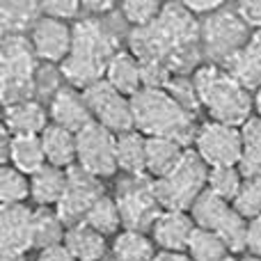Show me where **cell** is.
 Returning <instances> with one entry per match:
<instances>
[{"instance_id":"1","label":"cell","mask_w":261,"mask_h":261,"mask_svg":"<svg viewBox=\"0 0 261 261\" xmlns=\"http://www.w3.org/2000/svg\"><path fill=\"white\" fill-rule=\"evenodd\" d=\"M202 25L184 3H163L158 18L128 35V50L142 64L144 87H165L172 76L199 67Z\"/></svg>"},{"instance_id":"2","label":"cell","mask_w":261,"mask_h":261,"mask_svg":"<svg viewBox=\"0 0 261 261\" xmlns=\"http://www.w3.org/2000/svg\"><path fill=\"white\" fill-rule=\"evenodd\" d=\"M199 108L211 122L241 128L254 115V96L239 78H234L222 64H199L193 73Z\"/></svg>"},{"instance_id":"3","label":"cell","mask_w":261,"mask_h":261,"mask_svg":"<svg viewBox=\"0 0 261 261\" xmlns=\"http://www.w3.org/2000/svg\"><path fill=\"white\" fill-rule=\"evenodd\" d=\"M113 37L103 28L99 18L90 16L73 23V44L69 58L60 64L62 78L69 87L85 92L94 83L103 81L110 60L115 58Z\"/></svg>"},{"instance_id":"4","label":"cell","mask_w":261,"mask_h":261,"mask_svg":"<svg viewBox=\"0 0 261 261\" xmlns=\"http://www.w3.org/2000/svg\"><path fill=\"white\" fill-rule=\"evenodd\" d=\"M135 130L144 138H170L184 147H193L195 115L188 113L165 87H142L130 99Z\"/></svg>"},{"instance_id":"5","label":"cell","mask_w":261,"mask_h":261,"mask_svg":"<svg viewBox=\"0 0 261 261\" xmlns=\"http://www.w3.org/2000/svg\"><path fill=\"white\" fill-rule=\"evenodd\" d=\"M208 165L199 158L193 147L186 149V156L170 174L151 181L153 195L163 211H190L199 195L206 190Z\"/></svg>"},{"instance_id":"6","label":"cell","mask_w":261,"mask_h":261,"mask_svg":"<svg viewBox=\"0 0 261 261\" xmlns=\"http://www.w3.org/2000/svg\"><path fill=\"white\" fill-rule=\"evenodd\" d=\"M37 55L30 39L23 35H9L3 39L0 53V81H3V103H18L32 99L37 73Z\"/></svg>"},{"instance_id":"7","label":"cell","mask_w":261,"mask_h":261,"mask_svg":"<svg viewBox=\"0 0 261 261\" xmlns=\"http://www.w3.org/2000/svg\"><path fill=\"white\" fill-rule=\"evenodd\" d=\"M195 225L218 234L227 243L231 254L248 250V225L250 222L236 211L234 204L216 197L211 190H204L190 208Z\"/></svg>"},{"instance_id":"8","label":"cell","mask_w":261,"mask_h":261,"mask_svg":"<svg viewBox=\"0 0 261 261\" xmlns=\"http://www.w3.org/2000/svg\"><path fill=\"white\" fill-rule=\"evenodd\" d=\"M250 37H252V30L243 23L236 9L229 12L222 7L220 12L211 14L208 21L202 25V44L206 46V53L216 60V64L222 62V67L245 48Z\"/></svg>"},{"instance_id":"9","label":"cell","mask_w":261,"mask_h":261,"mask_svg":"<svg viewBox=\"0 0 261 261\" xmlns=\"http://www.w3.org/2000/svg\"><path fill=\"white\" fill-rule=\"evenodd\" d=\"M193 149L211 167H239L243 156V135L241 128L227 126L220 122H204L197 126Z\"/></svg>"},{"instance_id":"10","label":"cell","mask_w":261,"mask_h":261,"mask_svg":"<svg viewBox=\"0 0 261 261\" xmlns=\"http://www.w3.org/2000/svg\"><path fill=\"white\" fill-rule=\"evenodd\" d=\"M115 199H117L119 213H122L124 229H151L156 218L163 213L149 176H128L124 184L117 186Z\"/></svg>"},{"instance_id":"11","label":"cell","mask_w":261,"mask_h":261,"mask_svg":"<svg viewBox=\"0 0 261 261\" xmlns=\"http://www.w3.org/2000/svg\"><path fill=\"white\" fill-rule=\"evenodd\" d=\"M83 96H85L87 106H90V113L94 117V122L101 124L103 128H108L110 133L119 135L135 128L130 99L115 90L106 78L94 83L92 87H87L83 92Z\"/></svg>"},{"instance_id":"12","label":"cell","mask_w":261,"mask_h":261,"mask_svg":"<svg viewBox=\"0 0 261 261\" xmlns=\"http://www.w3.org/2000/svg\"><path fill=\"white\" fill-rule=\"evenodd\" d=\"M78 140V163L85 172L94 174L96 179H110L119 172L115 147H117V135L110 133L101 124H90L76 133Z\"/></svg>"},{"instance_id":"13","label":"cell","mask_w":261,"mask_h":261,"mask_svg":"<svg viewBox=\"0 0 261 261\" xmlns=\"http://www.w3.org/2000/svg\"><path fill=\"white\" fill-rule=\"evenodd\" d=\"M103 195H106V190H103L101 179H96L94 174L85 172L81 165H73L67 170V190H64L55 211H58V216L62 218V222L69 229V227L85 220L90 208Z\"/></svg>"},{"instance_id":"14","label":"cell","mask_w":261,"mask_h":261,"mask_svg":"<svg viewBox=\"0 0 261 261\" xmlns=\"http://www.w3.org/2000/svg\"><path fill=\"white\" fill-rule=\"evenodd\" d=\"M30 44L39 60L50 64H62L71 53L73 25L58 21V18L39 16V21L30 30Z\"/></svg>"},{"instance_id":"15","label":"cell","mask_w":261,"mask_h":261,"mask_svg":"<svg viewBox=\"0 0 261 261\" xmlns=\"http://www.w3.org/2000/svg\"><path fill=\"white\" fill-rule=\"evenodd\" d=\"M195 227L197 225L188 211H163L149 229V236L161 252L186 254Z\"/></svg>"},{"instance_id":"16","label":"cell","mask_w":261,"mask_h":261,"mask_svg":"<svg viewBox=\"0 0 261 261\" xmlns=\"http://www.w3.org/2000/svg\"><path fill=\"white\" fill-rule=\"evenodd\" d=\"M48 115L50 124H58V126L71 130V133H81L83 128L94 124V117H92L90 106H87L83 92L69 85L58 87L55 94L50 96Z\"/></svg>"},{"instance_id":"17","label":"cell","mask_w":261,"mask_h":261,"mask_svg":"<svg viewBox=\"0 0 261 261\" xmlns=\"http://www.w3.org/2000/svg\"><path fill=\"white\" fill-rule=\"evenodd\" d=\"M35 208L28 204L3 206L0 211V250L28 254L35 248V225H32Z\"/></svg>"},{"instance_id":"18","label":"cell","mask_w":261,"mask_h":261,"mask_svg":"<svg viewBox=\"0 0 261 261\" xmlns=\"http://www.w3.org/2000/svg\"><path fill=\"white\" fill-rule=\"evenodd\" d=\"M50 124V115L39 101L28 99L5 106L3 128L9 135H41Z\"/></svg>"},{"instance_id":"19","label":"cell","mask_w":261,"mask_h":261,"mask_svg":"<svg viewBox=\"0 0 261 261\" xmlns=\"http://www.w3.org/2000/svg\"><path fill=\"white\" fill-rule=\"evenodd\" d=\"M5 163L3 165H12L18 172L32 176L39 172L46 163L44 144H41V135H9L5 140Z\"/></svg>"},{"instance_id":"20","label":"cell","mask_w":261,"mask_h":261,"mask_svg":"<svg viewBox=\"0 0 261 261\" xmlns=\"http://www.w3.org/2000/svg\"><path fill=\"white\" fill-rule=\"evenodd\" d=\"M106 81H108L117 92H122L124 96L133 99V96L144 87L142 64L138 62V58H135L130 50H117L115 58L110 60V64H108Z\"/></svg>"},{"instance_id":"21","label":"cell","mask_w":261,"mask_h":261,"mask_svg":"<svg viewBox=\"0 0 261 261\" xmlns=\"http://www.w3.org/2000/svg\"><path fill=\"white\" fill-rule=\"evenodd\" d=\"M225 69L234 78H239L250 92L261 90V28L252 32L250 41L241 53H236Z\"/></svg>"},{"instance_id":"22","label":"cell","mask_w":261,"mask_h":261,"mask_svg":"<svg viewBox=\"0 0 261 261\" xmlns=\"http://www.w3.org/2000/svg\"><path fill=\"white\" fill-rule=\"evenodd\" d=\"M41 144H44L48 165L69 170L78 163V140L71 130L58 126V124H48V128L41 133Z\"/></svg>"},{"instance_id":"23","label":"cell","mask_w":261,"mask_h":261,"mask_svg":"<svg viewBox=\"0 0 261 261\" xmlns=\"http://www.w3.org/2000/svg\"><path fill=\"white\" fill-rule=\"evenodd\" d=\"M186 149L188 147L170 138H147V176L156 181L170 174L184 161Z\"/></svg>"},{"instance_id":"24","label":"cell","mask_w":261,"mask_h":261,"mask_svg":"<svg viewBox=\"0 0 261 261\" xmlns=\"http://www.w3.org/2000/svg\"><path fill=\"white\" fill-rule=\"evenodd\" d=\"M64 248L76 257V261H103L106 252H108L106 236L87 222L69 227L67 236H64Z\"/></svg>"},{"instance_id":"25","label":"cell","mask_w":261,"mask_h":261,"mask_svg":"<svg viewBox=\"0 0 261 261\" xmlns=\"http://www.w3.org/2000/svg\"><path fill=\"white\" fill-rule=\"evenodd\" d=\"M64 190H67V170L44 165L30 176V199L37 206L58 208Z\"/></svg>"},{"instance_id":"26","label":"cell","mask_w":261,"mask_h":261,"mask_svg":"<svg viewBox=\"0 0 261 261\" xmlns=\"http://www.w3.org/2000/svg\"><path fill=\"white\" fill-rule=\"evenodd\" d=\"M117 167L126 176H147V138L140 130H126L117 135Z\"/></svg>"},{"instance_id":"27","label":"cell","mask_w":261,"mask_h":261,"mask_svg":"<svg viewBox=\"0 0 261 261\" xmlns=\"http://www.w3.org/2000/svg\"><path fill=\"white\" fill-rule=\"evenodd\" d=\"M110 252H113L115 261H156L161 250L156 248L153 239L147 231L122 229L113 239Z\"/></svg>"},{"instance_id":"28","label":"cell","mask_w":261,"mask_h":261,"mask_svg":"<svg viewBox=\"0 0 261 261\" xmlns=\"http://www.w3.org/2000/svg\"><path fill=\"white\" fill-rule=\"evenodd\" d=\"M243 135V156L239 161V170L245 181L261 179V117L252 115L241 126Z\"/></svg>"},{"instance_id":"29","label":"cell","mask_w":261,"mask_h":261,"mask_svg":"<svg viewBox=\"0 0 261 261\" xmlns=\"http://www.w3.org/2000/svg\"><path fill=\"white\" fill-rule=\"evenodd\" d=\"M32 225H35V248L46 250V248L64 243L67 225L62 222V218L58 216L55 208L37 206L35 216H32Z\"/></svg>"},{"instance_id":"30","label":"cell","mask_w":261,"mask_h":261,"mask_svg":"<svg viewBox=\"0 0 261 261\" xmlns=\"http://www.w3.org/2000/svg\"><path fill=\"white\" fill-rule=\"evenodd\" d=\"M186 254H188L190 261H222L229 257L231 252H229V248H227V243L218 234H213V231H208V229H202V227H195Z\"/></svg>"},{"instance_id":"31","label":"cell","mask_w":261,"mask_h":261,"mask_svg":"<svg viewBox=\"0 0 261 261\" xmlns=\"http://www.w3.org/2000/svg\"><path fill=\"white\" fill-rule=\"evenodd\" d=\"M83 222L94 227V229L101 231L103 236H117L119 229L124 227L117 199H115L113 195H103V197L90 208V213H87V218Z\"/></svg>"},{"instance_id":"32","label":"cell","mask_w":261,"mask_h":261,"mask_svg":"<svg viewBox=\"0 0 261 261\" xmlns=\"http://www.w3.org/2000/svg\"><path fill=\"white\" fill-rule=\"evenodd\" d=\"M243 186L245 179L239 167H211L208 170L206 190H211L216 197L225 199V202L234 204L239 199V195L243 193Z\"/></svg>"},{"instance_id":"33","label":"cell","mask_w":261,"mask_h":261,"mask_svg":"<svg viewBox=\"0 0 261 261\" xmlns=\"http://www.w3.org/2000/svg\"><path fill=\"white\" fill-rule=\"evenodd\" d=\"M0 199L3 206H18L30 199V176L18 172L12 165L0 170Z\"/></svg>"},{"instance_id":"34","label":"cell","mask_w":261,"mask_h":261,"mask_svg":"<svg viewBox=\"0 0 261 261\" xmlns=\"http://www.w3.org/2000/svg\"><path fill=\"white\" fill-rule=\"evenodd\" d=\"M163 3H158V0H124V3H119V12L133 30L151 25L158 18Z\"/></svg>"},{"instance_id":"35","label":"cell","mask_w":261,"mask_h":261,"mask_svg":"<svg viewBox=\"0 0 261 261\" xmlns=\"http://www.w3.org/2000/svg\"><path fill=\"white\" fill-rule=\"evenodd\" d=\"M39 3H3V25L12 28V35H21V30L28 25L32 30V25L39 21Z\"/></svg>"},{"instance_id":"36","label":"cell","mask_w":261,"mask_h":261,"mask_svg":"<svg viewBox=\"0 0 261 261\" xmlns=\"http://www.w3.org/2000/svg\"><path fill=\"white\" fill-rule=\"evenodd\" d=\"M234 206L248 222L254 220V218H261V179L245 181L243 193L239 195Z\"/></svg>"},{"instance_id":"37","label":"cell","mask_w":261,"mask_h":261,"mask_svg":"<svg viewBox=\"0 0 261 261\" xmlns=\"http://www.w3.org/2000/svg\"><path fill=\"white\" fill-rule=\"evenodd\" d=\"M165 90L184 106L188 113L197 115L199 110V99H197V92H195V85H193V78L190 76H172L167 81Z\"/></svg>"},{"instance_id":"38","label":"cell","mask_w":261,"mask_h":261,"mask_svg":"<svg viewBox=\"0 0 261 261\" xmlns=\"http://www.w3.org/2000/svg\"><path fill=\"white\" fill-rule=\"evenodd\" d=\"M39 7L41 16L69 23L71 18L78 16V12L83 9V3H78V0H44V3H39Z\"/></svg>"},{"instance_id":"39","label":"cell","mask_w":261,"mask_h":261,"mask_svg":"<svg viewBox=\"0 0 261 261\" xmlns=\"http://www.w3.org/2000/svg\"><path fill=\"white\" fill-rule=\"evenodd\" d=\"M236 12L243 18V23L250 30H259L261 28V0H248V3H239L236 5Z\"/></svg>"},{"instance_id":"40","label":"cell","mask_w":261,"mask_h":261,"mask_svg":"<svg viewBox=\"0 0 261 261\" xmlns=\"http://www.w3.org/2000/svg\"><path fill=\"white\" fill-rule=\"evenodd\" d=\"M186 9H188L190 14H206V16H211V14L220 12L222 7H225V3L222 0H184Z\"/></svg>"},{"instance_id":"41","label":"cell","mask_w":261,"mask_h":261,"mask_svg":"<svg viewBox=\"0 0 261 261\" xmlns=\"http://www.w3.org/2000/svg\"><path fill=\"white\" fill-rule=\"evenodd\" d=\"M248 254L261 257V218H254L248 225Z\"/></svg>"},{"instance_id":"42","label":"cell","mask_w":261,"mask_h":261,"mask_svg":"<svg viewBox=\"0 0 261 261\" xmlns=\"http://www.w3.org/2000/svg\"><path fill=\"white\" fill-rule=\"evenodd\" d=\"M37 261H76L71 252L62 245H53V248H46V250H39L37 254Z\"/></svg>"},{"instance_id":"43","label":"cell","mask_w":261,"mask_h":261,"mask_svg":"<svg viewBox=\"0 0 261 261\" xmlns=\"http://www.w3.org/2000/svg\"><path fill=\"white\" fill-rule=\"evenodd\" d=\"M113 7H117V5L110 3V0H83V9L92 12L94 16L96 14H108Z\"/></svg>"},{"instance_id":"44","label":"cell","mask_w":261,"mask_h":261,"mask_svg":"<svg viewBox=\"0 0 261 261\" xmlns=\"http://www.w3.org/2000/svg\"><path fill=\"white\" fill-rule=\"evenodd\" d=\"M28 254L14 252V250H0V261H25Z\"/></svg>"},{"instance_id":"45","label":"cell","mask_w":261,"mask_h":261,"mask_svg":"<svg viewBox=\"0 0 261 261\" xmlns=\"http://www.w3.org/2000/svg\"><path fill=\"white\" fill-rule=\"evenodd\" d=\"M156 261H190L188 254H170V252H161L156 257Z\"/></svg>"},{"instance_id":"46","label":"cell","mask_w":261,"mask_h":261,"mask_svg":"<svg viewBox=\"0 0 261 261\" xmlns=\"http://www.w3.org/2000/svg\"><path fill=\"white\" fill-rule=\"evenodd\" d=\"M254 115L261 117V90L254 92Z\"/></svg>"},{"instance_id":"47","label":"cell","mask_w":261,"mask_h":261,"mask_svg":"<svg viewBox=\"0 0 261 261\" xmlns=\"http://www.w3.org/2000/svg\"><path fill=\"white\" fill-rule=\"evenodd\" d=\"M241 261H261V257H254V254H245Z\"/></svg>"},{"instance_id":"48","label":"cell","mask_w":261,"mask_h":261,"mask_svg":"<svg viewBox=\"0 0 261 261\" xmlns=\"http://www.w3.org/2000/svg\"><path fill=\"white\" fill-rule=\"evenodd\" d=\"M222 261H241V259H236L234 254H229V257H227V259H222Z\"/></svg>"}]
</instances>
